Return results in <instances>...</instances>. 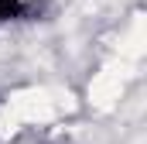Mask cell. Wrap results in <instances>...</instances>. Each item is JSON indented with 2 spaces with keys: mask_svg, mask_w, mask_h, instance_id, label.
I'll use <instances>...</instances> for the list:
<instances>
[{
  "mask_svg": "<svg viewBox=\"0 0 147 144\" xmlns=\"http://www.w3.org/2000/svg\"><path fill=\"white\" fill-rule=\"evenodd\" d=\"M21 17H28V3L24 0H0V24L21 21Z\"/></svg>",
  "mask_w": 147,
  "mask_h": 144,
  "instance_id": "obj_1",
  "label": "cell"
}]
</instances>
